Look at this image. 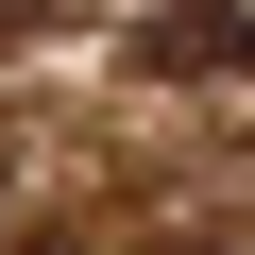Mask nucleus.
<instances>
[{
    "mask_svg": "<svg viewBox=\"0 0 255 255\" xmlns=\"http://www.w3.org/2000/svg\"><path fill=\"white\" fill-rule=\"evenodd\" d=\"M136 68H170V85L187 68H255V0H170V17L136 34Z\"/></svg>",
    "mask_w": 255,
    "mask_h": 255,
    "instance_id": "f257e3e1",
    "label": "nucleus"
}]
</instances>
